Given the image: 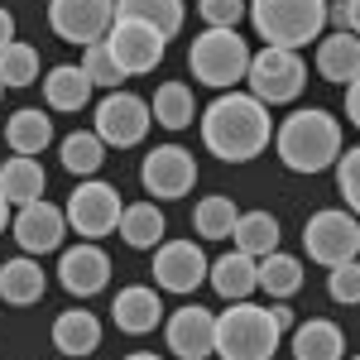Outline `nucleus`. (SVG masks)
<instances>
[{
    "mask_svg": "<svg viewBox=\"0 0 360 360\" xmlns=\"http://www.w3.org/2000/svg\"><path fill=\"white\" fill-rule=\"evenodd\" d=\"M202 120V144L221 159V164H250L255 154L269 149L274 139V120H269V106L255 101L250 91H217V101L197 115Z\"/></svg>",
    "mask_w": 360,
    "mask_h": 360,
    "instance_id": "obj_1",
    "label": "nucleus"
},
{
    "mask_svg": "<svg viewBox=\"0 0 360 360\" xmlns=\"http://www.w3.org/2000/svg\"><path fill=\"white\" fill-rule=\"evenodd\" d=\"M274 154L288 173H322L341 159V120L322 106H303V111L283 115L274 130Z\"/></svg>",
    "mask_w": 360,
    "mask_h": 360,
    "instance_id": "obj_2",
    "label": "nucleus"
},
{
    "mask_svg": "<svg viewBox=\"0 0 360 360\" xmlns=\"http://www.w3.org/2000/svg\"><path fill=\"white\" fill-rule=\"evenodd\" d=\"M332 0H245V15L255 34L274 49H307L327 29Z\"/></svg>",
    "mask_w": 360,
    "mask_h": 360,
    "instance_id": "obj_3",
    "label": "nucleus"
},
{
    "mask_svg": "<svg viewBox=\"0 0 360 360\" xmlns=\"http://www.w3.org/2000/svg\"><path fill=\"white\" fill-rule=\"evenodd\" d=\"M278 332L274 312L259 303H231L226 312H217V356L221 360H274Z\"/></svg>",
    "mask_w": 360,
    "mask_h": 360,
    "instance_id": "obj_4",
    "label": "nucleus"
},
{
    "mask_svg": "<svg viewBox=\"0 0 360 360\" xmlns=\"http://www.w3.org/2000/svg\"><path fill=\"white\" fill-rule=\"evenodd\" d=\"M250 68V44L236 29H202L188 49V72L212 91H231L236 82H245Z\"/></svg>",
    "mask_w": 360,
    "mask_h": 360,
    "instance_id": "obj_5",
    "label": "nucleus"
},
{
    "mask_svg": "<svg viewBox=\"0 0 360 360\" xmlns=\"http://www.w3.org/2000/svg\"><path fill=\"white\" fill-rule=\"evenodd\" d=\"M245 82H250V96L264 101V106H288L298 101L307 86V68L298 49H274L264 44L259 53H250V68H245Z\"/></svg>",
    "mask_w": 360,
    "mask_h": 360,
    "instance_id": "obj_6",
    "label": "nucleus"
},
{
    "mask_svg": "<svg viewBox=\"0 0 360 360\" xmlns=\"http://www.w3.org/2000/svg\"><path fill=\"white\" fill-rule=\"evenodd\" d=\"M303 250L307 259L317 264H346V259H360V217L346 212V207H322L312 212L303 226Z\"/></svg>",
    "mask_w": 360,
    "mask_h": 360,
    "instance_id": "obj_7",
    "label": "nucleus"
},
{
    "mask_svg": "<svg viewBox=\"0 0 360 360\" xmlns=\"http://www.w3.org/2000/svg\"><path fill=\"white\" fill-rule=\"evenodd\" d=\"M106 49H111L115 68L125 72V77H144V72H154L168 53V39L159 34L154 25H144V20H125V15H115L111 29H106V39H101Z\"/></svg>",
    "mask_w": 360,
    "mask_h": 360,
    "instance_id": "obj_8",
    "label": "nucleus"
},
{
    "mask_svg": "<svg viewBox=\"0 0 360 360\" xmlns=\"http://www.w3.org/2000/svg\"><path fill=\"white\" fill-rule=\"evenodd\" d=\"M149 125H154V111H149V101L135 96V91H106L101 101H96V135L106 149H135L144 144L149 135Z\"/></svg>",
    "mask_w": 360,
    "mask_h": 360,
    "instance_id": "obj_9",
    "label": "nucleus"
},
{
    "mask_svg": "<svg viewBox=\"0 0 360 360\" xmlns=\"http://www.w3.org/2000/svg\"><path fill=\"white\" fill-rule=\"evenodd\" d=\"M120 193H115L111 183H101V178H82L72 197H68V231H77L82 240H101V236H111L115 221H120Z\"/></svg>",
    "mask_w": 360,
    "mask_h": 360,
    "instance_id": "obj_10",
    "label": "nucleus"
},
{
    "mask_svg": "<svg viewBox=\"0 0 360 360\" xmlns=\"http://www.w3.org/2000/svg\"><path fill=\"white\" fill-rule=\"evenodd\" d=\"M139 183L154 202H178L197 188V159L183 149V144H159L144 154L139 164Z\"/></svg>",
    "mask_w": 360,
    "mask_h": 360,
    "instance_id": "obj_11",
    "label": "nucleus"
},
{
    "mask_svg": "<svg viewBox=\"0 0 360 360\" xmlns=\"http://www.w3.org/2000/svg\"><path fill=\"white\" fill-rule=\"evenodd\" d=\"M115 20V0H49V25L63 44H101Z\"/></svg>",
    "mask_w": 360,
    "mask_h": 360,
    "instance_id": "obj_12",
    "label": "nucleus"
},
{
    "mask_svg": "<svg viewBox=\"0 0 360 360\" xmlns=\"http://www.w3.org/2000/svg\"><path fill=\"white\" fill-rule=\"evenodd\" d=\"M207 255L202 245L193 240H164V245H154V283H159V293H178V298H188L197 293L202 283H207Z\"/></svg>",
    "mask_w": 360,
    "mask_h": 360,
    "instance_id": "obj_13",
    "label": "nucleus"
},
{
    "mask_svg": "<svg viewBox=\"0 0 360 360\" xmlns=\"http://www.w3.org/2000/svg\"><path fill=\"white\" fill-rule=\"evenodd\" d=\"M10 231H15V240L25 255H53L63 250V236H68V212L53 207L49 197H39V202H25L15 217H10Z\"/></svg>",
    "mask_w": 360,
    "mask_h": 360,
    "instance_id": "obj_14",
    "label": "nucleus"
},
{
    "mask_svg": "<svg viewBox=\"0 0 360 360\" xmlns=\"http://www.w3.org/2000/svg\"><path fill=\"white\" fill-rule=\"evenodd\" d=\"M58 283L72 293V298H96L106 283H111V255L96 245V240H77L58 255Z\"/></svg>",
    "mask_w": 360,
    "mask_h": 360,
    "instance_id": "obj_15",
    "label": "nucleus"
},
{
    "mask_svg": "<svg viewBox=\"0 0 360 360\" xmlns=\"http://www.w3.org/2000/svg\"><path fill=\"white\" fill-rule=\"evenodd\" d=\"M164 336H168V351L178 360H207L217 356V312L207 307H178L173 317L164 322Z\"/></svg>",
    "mask_w": 360,
    "mask_h": 360,
    "instance_id": "obj_16",
    "label": "nucleus"
},
{
    "mask_svg": "<svg viewBox=\"0 0 360 360\" xmlns=\"http://www.w3.org/2000/svg\"><path fill=\"white\" fill-rule=\"evenodd\" d=\"M111 322L125 336H149L159 322H164V298H159V288H149V283L120 288L115 303H111Z\"/></svg>",
    "mask_w": 360,
    "mask_h": 360,
    "instance_id": "obj_17",
    "label": "nucleus"
},
{
    "mask_svg": "<svg viewBox=\"0 0 360 360\" xmlns=\"http://www.w3.org/2000/svg\"><path fill=\"white\" fill-rule=\"evenodd\" d=\"M317 77L336 86H351L360 77V34L351 29H332L317 39Z\"/></svg>",
    "mask_w": 360,
    "mask_h": 360,
    "instance_id": "obj_18",
    "label": "nucleus"
},
{
    "mask_svg": "<svg viewBox=\"0 0 360 360\" xmlns=\"http://www.w3.org/2000/svg\"><path fill=\"white\" fill-rule=\"evenodd\" d=\"M207 283L221 293L226 303H245L250 293L259 288V259L245 255V250H226L221 259L207 269Z\"/></svg>",
    "mask_w": 360,
    "mask_h": 360,
    "instance_id": "obj_19",
    "label": "nucleus"
},
{
    "mask_svg": "<svg viewBox=\"0 0 360 360\" xmlns=\"http://www.w3.org/2000/svg\"><path fill=\"white\" fill-rule=\"evenodd\" d=\"M53 346L63 351L68 360H82L101 346V317L86 312V307H68L53 317Z\"/></svg>",
    "mask_w": 360,
    "mask_h": 360,
    "instance_id": "obj_20",
    "label": "nucleus"
},
{
    "mask_svg": "<svg viewBox=\"0 0 360 360\" xmlns=\"http://www.w3.org/2000/svg\"><path fill=\"white\" fill-rule=\"evenodd\" d=\"M44 288H49V278H44V269H39L34 255H15V259L0 264V303L34 307L44 298Z\"/></svg>",
    "mask_w": 360,
    "mask_h": 360,
    "instance_id": "obj_21",
    "label": "nucleus"
},
{
    "mask_svg": "<svg viewBox=\"0 0 360 360\" xmlns=\"http://www.w3.org/2000/svg\"><path fill=\"white\" fill-rule=\"evenodd\" d=\"M115 236H120V240H125L130 250H154V245H164L168 221H164V212L154 207V197H144V202H130V207H120Z\"/></svg>",
    "mask_w": 360,
    "mask_h": 360,
    "instance_id": "obj_22",
    "label": "nucleus"
},
{
    "mask_svg": "<svg viewBox=\"0 0 360 360\" xmlns=\"http://www.w3.org/2000/svg\"><path fill=\"white\" fill-rule=\"evenodd\" d=\"M293 360H346V336L332 317L293 322Z\"/></svg>",
    "mask_w": 360,
    "mask_h": 360,
    "instance_id": "obj_23",
    "label": "nucleus"
},
{
    "mask_svg": "<svg viewBox=\"0 0 360 360\" xmlns=\"http://www.w3.org/2000/svg\"><path fill=\"white\" fill-rule=\"evenodd\" d=\"M91 77L82 72V63H58L49 68V77H44V101H49V111H82L86 101H91Z\"/></svg>",
    "mask_w": 360,
    "mask_h": 360,
    "instance_id": "obj_24",
    "label": "nucleus"
},
{
    "mask_svg": "<svg viewBox=\"0 0 360 360\" xmlns=\"http://www.w3.org/2000/svg\"><path fill=\"white\" fill-rule=\"evenodd\" d=\"M49 188V178H44V164L34 159V154H10L5 164H0V193L10 207H25V202H39Z\"/></svg>",
    "mask_w": 360,
    "mask_h": 360,
    "instance_id": "obj_25",
    "label": "nucleus"
},
{
    "mask_svg": "<svg viewBox=\"0 0 360 360\" xmlns=\"http://www.w3.org/2000/svg\"><path fill=\"white\" fill-rule=\"evenodd\" d=\"M5 144H10V154H44L49 144H53V115L39 111V106H25V111H15L5 120Z\"/></svg>",
    "mask_w": 360,
    "mask_h": 360,
    "instance_id": "obj_26",
    "label": "nucleus"
},
{
    "mask_svg": "<svg viewBox=\"0 0 360 360\" xmlns=\"http://www.w3.org/2000/svg\"><path fill=\"white\" fill-rule=\"evenodd\" d=\"M58 159L72 178H96L101 164H106V144H101L96 130H72V135L58 139Z\"/></svg>",
    "mask_w": 360,
    "mask_h": 360,
    "instance_id": "obj_27",
    "label": "nucleus"
},
{
    "mask_svg": "<svg viewBox=\"0 0 360 360\" xmlns=\"http://www.w3.org/2000/svg\"><path fill=\"white\" fill-rule=\"evenodd\" d=\"M231 240H236V250L264 259L269 250H278V217L274 212H240L231 226Z\"/></svg>",
    "mask_w": 360,
    "mask_h": 360,
    "instance_id": "obj_28",
    "label": "nucleus"
},
{
    "mask_svg": "<svg viewBox=\"0 0 360 360\" xmlns=\"http://www.w3.org/2000/svg\"><path fill=\"white\" fill-rule=\"evenodd\" d=\"M149 111H154V125H164V130H188V125L197 120L193 86L188 82H164L159 91H154Z\"/></svg>",
    "mask_w": 360,
    "mask_h": 360,
    "instance_id": "obj_29",
    "label": "nucleus"
},
{
    "mask_svg": "<svg viewBox=\"0 0 360 360\" xmlns=\"http://www.w3.org/2000/svg\"><path fill=\"white\" fill-rule=\"evenodd\" d=\"M303 259L298 255H283V250H269L264 259H259V288L269 293V298H293L298 288H303Z\"/></svg>",
    "mask_w": 360,
    "mask_h": 360,
    "instance_id": "obj_30",
    "label": "nucleus"
},
{
    "mask_svg": "<svg viewBox=\"0 0 360 360\" xmlns=\"http://www.w3.org/2000/svg\"><path fill=\"white\" fill-rule=\"evenodd\" d=\"M115 15H125V20H144V25H154L164 39H173L183 20H188V5L183 0H115Z\"/></svg>",
    "mask_w": 360,
    "mask_h": 360,
    "instance_id": "obj_31",
    "label": "nucleus"
},
{
    "mask_svg": "<svg viewBox=\"0 0 360 360\" xmlns=\"http://www.w3.org/2000/svg\"><path fill=\"white\" fill-rule=\"evenodd\" d=\"M236 217H240V212H236V202H231V197H221V193H217V197H202V202L193 207V231L202 236V240H231Z\"/></svg>",
    "mask_w": 360,
    "mask_h": 360,
    "instance_id": "obj_32",
    "label": "nucleus"
},
{
    "mask_svg": "<svg viewBox=\"0 0 360 360\" xmlns=\"http://www.w3.org/2000/svg\"><path fill=\"white\" fill-rule=\"evenodd\" d=\"M0 82H5V91H10V86H34L39 82V49L25 44V39H10V44L0 49Z\"/></svg>",
    "mask_w": 360,
    "mask_h": 360,
    "instance_id": "obj_33",
    "label": "nucleus"
},
{
    "mask_svg": "<svg viewBox=\"0 0 360 360\" xmlns=\"http://www.w3.org/2000/svg\"><path fill=\"white\" fill-rule=\"evenodd\" d=\"M82 72L91 77V86H101V91H115V86L125 82V72L115 68V58L106 44H86L82 49Z\"/></svg>",
    "mask_w": 360,
    "mask_h": 360,
    "instance_id": "obj_34",
    "label": "nucleus"
},
{
    "mask_svg": "<svg viewBox=\"0 0 360 360\" xmlns=\"http://www.w3.org/2000/svg\"><path fill=\"white\" fill-rule=\"evenodd\" d=\"M327 293H332V303H341V307L360 303V259H346V264H332V269H327Z\"/></svg>",
    "mask_w": 360,
    "mask_h": 360,
    "instance_id": "obj_35",
    "label": "nucleus"
},
{
    "mask_svg": "<svg viewBox=\"0 0 360 360\" xmlns=\"http://www.w3.org/2000/svg\"><path fill=\"white\" fill-rule=\"evenodd\" d=\"M332 168H336V193L346 197V207L360 217V144H356V149H346Z\"/></svg>",
    "mask_w": 360,
    "mask_h": 360,
    "instance_id": "obj_36",
    "label": "nucleus"
},
{
    "mask_svg": "<svg viewBox=\"0 0 360 360\" xmlns=\"http://www.w3.org/2000/svg\"><path fill=\"white\" fill-rule=\"evenodd\" d=\"M197 15L207 29H236L245 20V0H197Z\"/></svg>",
    "mask_w": 360,
    "mask_h": 360,
    "instance_id": "obj_37",
    "label": "nucleus"
},
{
    "mask_svg": "<svg viewBox=\"0 0 360 360\" xmlns=\"http://www.w3.org/2000/svg\"><path fill=\"white\" fill-rule=\"evenodd\" d=\"M327 25L360 34V0H336V5H327Z\"/></svg>",
    "mask_w": 360,
    "mask_h": 360,
    "instance_id": "obj_38",
    "label": "nucleus"
},
{
    "mask_svg": "<svg viewBox=\"0 0 360 360\" xmlns=\"http://www.w3.org/2000/svg\"><path fill=\"white\" fill-rule=\"evenodd\" d=\"M346 120H351V125L360 130V77L346 86Z\"/></svg>",
    "mask_w": 360,
    "mask_h": 360,
    "instance_id": "obj_39",
    "label": "nucleus"
},
{
    "mask_svg": "<svg viewBox=\"0 0 360 360\" xmlns=\"http://www.w3.org/2000/svg\"><path fill=\"white\" fill-rule=\"evenodd\" d=\"M269 312H274V322H278V332H293V322H298V317H293V307H288V298H278L274 307H269Z\"/></svg>",
    "mask_w": 360,
    "mask_h": 360,
    "instance_id": "obj_40",
    "label": "nucleus"
},
{
    "mask_svg": "<svg viewBox=\"0 0 360 360\" xmlns=\"http://www.w3.org/2000/svg\"><path fill=\"white\" fill-rule=\"evenodd\" d=\"M10 39H15V15H10V10L0 5V49H5Z\"/></svg>",
    "mask_w": 360,
    "mask_h": 360,
    "instance_id": "obj_41",
    "label": "nucleus"
},
{
    "mask_svg": "<svg viewBox=\"0 0 360 360\" xmlns=\"http://www.w3.org/2000/svg\"><path fill=\"white\" fill-rule=\"evenodd\" d=\"M10 226V202H5V193H0V231Z\"/></svg>",
    "mask_w": 360,
    "mask_h": 360,
    "instance_id": "obj_42",
    "label": "nucleus"
},
{
    "mask_svg": "<svg viewBox=\"0 0 360 360\" xmlns=\"http://www.w3.org/2000/svg\"><path fill=\"white\" fill-rule=\"evenodd\" d=\"M125 360H164V356H154V351H130Z\"/></svg>",
    "mask_w": 360,
    "mask_h": 360,
    "instance_id": "obj_43",
    "label": "nucleus"
},
{
    "mask_svg": "<svg viewBox=\"0 0 360 360\" xmlns=\"http://www.w3.org/2000/svg\"><path fill=\"white\" fill-rule=\"evenodd\" d=\"M0 96H5V82H0Z\"/></svg>",
    "mask_w": 360,
    "mask_h": 360,
    "instance_id": "obj_44",
    "label": "nucleus"
},
{
    "mask_svg": "<svg viewBox=\"0 0 360 360\" xmlns=\"http://www.w3.org/2000/svg\"><path fill=\"white\" fill-rule=\"evenodd\" d=\"M351 360H360V356H351Z\"/></svg>",
    "mask_w": 360,
    "mask_h": 360,
    "instance_id": "obj_45",
    "label": "nucleus"
}]
</instances>
